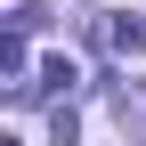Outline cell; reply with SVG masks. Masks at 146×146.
Masks as SVG:
<instances>
[{
  "mask_svg": "<svg viewBox=\"0 0 146 146\" xmlns=\"http://www.w3.org/2000/svg\"><path fill=\"white\" fill-rule=\"evenodd\" d=\"M73 81H81V65H73V57H49V65H41V81H25V89H16V106L57 98V89H73Z\"/></svg>",
  "mask_w": 146,
  "mask_h": 146,
  "instance_id": "obj_1",
  "label": "cell"
}]
</instances>
